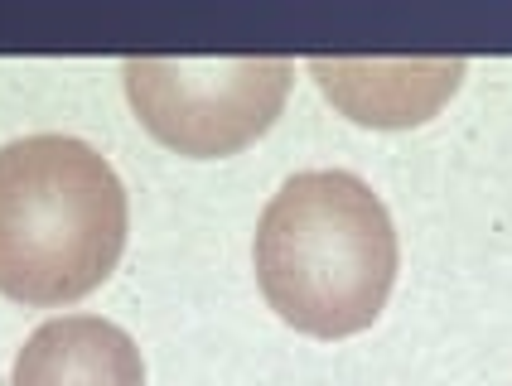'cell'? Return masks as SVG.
Wrapping results in <instances>:
<instances>
[{"mask_svg":"<svg viewBox=\"0 0 512 386\" xmlns=\"http://www.w3.org/2000/svg\"><path fill=\"white\" fill-rule=\"evenodd\" d=\"M256 280L290 329L348 338L377 324L397 280V227L348 169L285 179L256 222Z\"/></svg>","mask_w":512,"mask_h":386,"instance_id":"6da1fadb","label":"cell"},{"mask_svg":"<svg viewBox=\"0 0 512 386\" xmlns=\"http://www.w3.org/2000/svg\"><path fill=\"white\" fill-rule=\"evenodd\" d=\"M126 222V189L87 140H10L0 150V295L39 309L92 295L126 251Z\"/></svg>","mask_w":512,"mask_h":386,"instance_id":"7a4b0ae2","label":"cell"},{"mask_svg":"<svg viewBox=\"0 0 512 386\" xmlns=\"http://www.w3.org/2000/svg\"><path fill=\"white\" fill-rule=\"evenodd\" d=\"M126 97L155 140L189 160L237 155L281 116L290 58H126Z\"/></svg>","mask_w":512,"mask_h":386,"instance_id":"3957f363","label":"cell"},{"mask_svg":"<svg viewBox=\"0 0 512 386\" xmlns=\"http://www.w3.org/2000/svg\"><path fill=\"white\" fill-rule=\"evenodd\" d=\"M319 92L358 126H421L464 83V58H310Z\"/></svg>","mask_w":512,"mask_h":386,"instance_id":"277c9868","label":"cell"},{"mask_svg":"<svg viewBox=\"0 0 512 386\" xmlns=\"http://www.w3.org/2000/svg\"><path fill=\"white\" fill-rule=\"evenodd\" d=\"M10 386H145V362L126 329L68 314L29 333L15 353Z\"/></svg>","mask_w":512,"mask_h":386,"instance_id":"5b68a950","label":"cell"}]
</instances>
